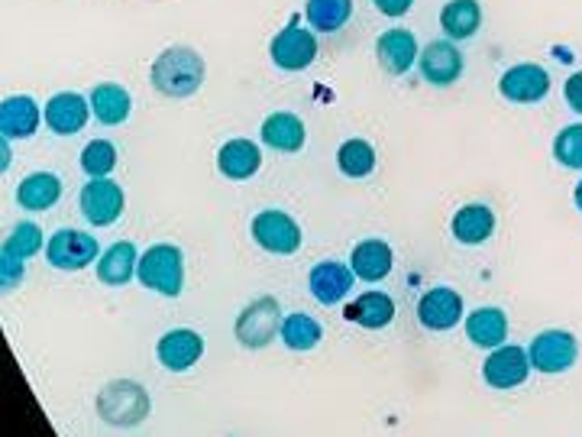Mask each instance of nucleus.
<instances>
[{
  "label": "nucleus",
  "instance_id": "7ed1b4c3",
  "mask_svg": "<svg viewBox=\"0 0 582 437\" xmlns=\"http://www.w3.org/2000/svg\"><path fill=\"white\" fill-rule=\"evenodd\" d=\"M276 334H282V308L272 295L250 302L243 308V314L237 318V341L243 347H266Z\"/></svg>",
  "mask_w": 582,
  "mask_h": 437
},
{
  "label": "nucleus",
  "instance_id": "0eeeda50",
  "mask_svg": "<svg viewBox=\"0 0 582 437\" xmlns=\"http://www.w3.org/2000/svg\"><path fill=\"white\" fill-rule=\"evenodd\" d=\"M531 363L541 373H567L580 360V344L570 331H543L531 341Z\"/></svg>",
  "mask_w": 582,
  "mask_h": 437
},
{
  "label": "nucleus",
  "instance_id": "1a4fd4ad",
  "mask_svg": "<svg viewBox=\"0 0 582 437\" xmlns=\"http://www.w3.org/2000/svg\"><path fill=\"white\" fill-rule=\"evenodd\" d=\"M531 353L521 347H496L486 363H482V376L492 389H515L528 379L531 373Z\"/></svg>",
  "mask_w": 582,
  "mask_h": 437
},
{
  "label": "nucleus",
  "instance_id": "9b49d317",
  "mask_svg": "<svg viewBox=\"0 0 582 437\" xmlns=\"http://www.w3.org/2000/svg\"><path fill=\"white\" fill-rule=\"evenodd\" d=\"M417 318L427 331H454L463 318V295L457 289H430L417 302Z\"/></svg>",
  "mask_w": 582,
  "mask_h": 437
},
{
  "label": "nucleus",
  "instance_id": "4468645a",
  "mask_svg": "<svg viewBox=\"0 0 582 437\" xmlns=\"http://www.w3.org/2000/svg\"><path fill=\"white\" fill-rule=\"evenodd\" d=\"M420 75L424 82L437 87H447L459 82L463 75V55L450 40H437L420 52Z\"/></svg>",
  "mask_w": 582,
  "mask_h": 437
},
{
  "label": "nucleus",
  "instance_id": "bb28decb",
  "mask_svg": "<svg viewBox=\"0 0 582 437\" xmlns=\"http://www.w3.org/2000/svg\"><path fill=\"white\" fill-rule=\"evenodd\" d=\"M346 318L356 321V324L366 327V331H382V327H388L392 318H395V302H392L385 292H370V295L356 299L353 305L346 308Z\"/></svg>",
  "mask_w": 582,
  "mask_h": 437
},
{
  "label": "nucleus",
  "instance_id": "6ab92c4d",
  "mask_svg": "<svg viewBox=\"0 0 582 437\" xmlns=\"http://www.w3.org/2000/svg\"><path fill=\"white\" fill-rule=\"evenodd\" d=\"M496 233V215L486 205H466L454 215V237L463 247H479Z\"/></svg>",
  "mask_w": 582,
  "mask_h": 437
},
{
  "label": "nucleus",
  "instance_id": "393cba45",
  "mask_svg": "<svg viewBox=\"0 0 582 437\" xmlns=\"http://www.w3.org/2000/svg\"><path fill=\"white\" fill-rule=\"evenodd\" d=\"M59 198H62V181H59V175L52 173L30 175L17 188V201L27 211H49Z\"/></svg>",
  "mask_w": 582,
  "mask_h": 437
},
{
  "label": "nucleus",
  "instance_id": "7c9ffc66",
  "mask_svg": "<svg viewBox=\"0 0 582 437\" xmlns=\"http://www.w3.org/2000/svg\"><path fill=\"white\" fill-rule=\"evenodd\" d=\"M117 166V149L111 139H91L82 153V169L91 178H107Z\"/></svg>",
  "mask_w": 582,
  "mask_h": 437
},
{
  "label": "nucleus",
  "instance_id": "2f4dec72",
  "mask_svg": "<svg viewBox=\"0 0 582 437\" xmlns=\"http://www.w3.org/2000/svg\"><path fill=\"white\" fill-rule=\"evenodd\" d=\"M42 250V230L37 223H17L13 230H10V237L3 240V253H13V257H20V260L27 262L30 257H37Z\"/></svg>",
  "mask_w": 582,
  "mask_h": 437
},
{
  "label": "nucleus",
  "instance_id": "423d86ee",
  "mask_svg": "<svg viewBox=\"0 0 582 437\" xmlns=\"http://www.w3.org/2000/svg\"><path fill=\"white\" fill-rule=\"evenodd\" d=\"M97 240L84 230H59L52 233V240L45 243V260L55 269H65V272H79L84 266L97 260Z\"/></svg>",
  "mask_w": 582,
  "mask_h": 437
},
{
  "label": "nucleus",
  "instance_id": "dca6fc26",
  "mask_svg": "<svg viewBox=\"0 0 582 437\" xmlns=\"http://www.w3.org/2000/svg\"><path fill=\"white\" fill-rule=\"evenodd\" d=\"M375 55H378V65L388 72V75H405L417 59V40L415 33L395 27V30H385L378 40H375Z\"/></svg>",
  "mask_w": 582,
  "mask_h": 437
},
{
  "label": "nucleus",
  "instance_id": "f704fd0d",
  "mask_svg": "<svg viewBox=\"0 0 582 437\" xmlns=\"http://www.w3.org/2000/svg\"><path fill=\"white\" fill-rule=\"evenodd\" d=\"M373 3L375 10L385 13V17H405L415 7V0H373Z\"/></svg>",
  "mask_w": 582,
  "mask_h": 437
},
{
  "label": "nucleus",
  "instance_id": "ddd939ff",
  "mask_svg": "<svg viewBox=\"0 0 582 437\" xmlns=\"http://www.w3.org/2000/svg\"><path fill=\"white\" fill-rule=\"evenodd\" d=\"M87 111L91 104L84 101L82 94L75 91H59L49 97L45 104V127L59 136H72V133H82L87 124Z\"/></svg>",
  "mask_w": 582,
  "mask_h": 437
},
{
  "label": "nucleus",
  "instance_id": "a878e982",
  "mask_svg": "<svg viewBox=\"0 0 582 437\" xmlns=\"http://www.w3.org/2000/svg\"><path fill=\"white\" fill-rule=\"evenodd\" d=\"M139 262H136V247L129 240L114 243L111 250H104V257L97 262V279L104 285H126L136 275Z\"/></svg>",
  "mask_w": 582,
  "mask_h": 437
},
{
  "label": "nucleus",
  "instance_id": "f03ea898",
  "mask_svg": "<svg viewBox=\"0 0 582 437\" xmlns=\"http://www.w3.org/2000/svg\"><path fill=\"white\" fill-rule=\"evenodd\" d=\"M139 282L166 299L181 295V285H185V260H181V250L172 247V243H156L153 250L143 253L139 269H136Z\"/></svg>",
  "mask_w": 582,
  "mask_h": 437
},
{
  "label": "nucleus",
  "instance_id": "473e14b6",
  "mask_svg": "<svg viewBox=\"0 0 582 437\" xmlns=\"http://www.w3.org/2000/svg\"><path fill=\"white\" fill-rule=\"evenodd\" d=\"M553 156L567 169H582V124L563 127L553 139Z\"/></svg>",
  "mask_w": 582,
  "mask_h": 437
},
{
  "label": "nucleus",
  "instance_id": "5701e85b",
  "mask_svg": "<svg viewBox=\"0 0 582 437\" xmlns=\"http://www.w3.org/2000/svg\"><path fill=\"white\" fill-rule=\"evenodd\" d=\"M392 247L385 243V240H363V243H356L353 247V272H356V279H366V282H378V279H385L388 275V269H392Z\"/></svg>",
  "mask_w": 582,
  "mask_h": 437
},
{
  "label": "nucleus",
  "instance_id": "f8f14e48",
  "mask_svg": "<svg viewBox=\"0 0 582 437\" xmlns=\"http://www.w3.org/2000/svg\"><path fill=\"white\" fill-rule=\"evenodd\" d=\"M353 282H356V272H353V266H343V262H318L314 269H311V275H308V289H311V295L321 302V305H336L340 299H346L350 295V289H353Z\"/></svg>",
  "mask_w": 582,
  "mask_h": 437
},
{
  "label": "nucleus",
  "instance_id": "6e6552de",
  "mask_svg": "<svg viewBox=\"0 0 582 437\" xmlns=\"http://www.w3.org/2000/svg\"><path fill=\"white\" fill-rule=\"evenodd\" d=\"M124 188L114 178H91L82 188V215L94 227H111L124 215Z\"/></svg>",
  "mask_w": 582,
  "mask_h": 437
},
{
  "label": "nucleus",
  "instance_id": "4be33fe9",
  "mask_svg": "<svg viewBox=\"0 0 582 437\" xmlns=\"http://www.w3.org/2000/svg\"><path fill=\"white\" fill-rule=\"evenodd\" d=\"M440 27L447 33V40H469L479 33L482 27V7L479 0H450L440 10Z\"/></svg>",
  "mask_w": 582,
  "mask_h": 437
},
{
  "label": "nucleus",
  "instance_id": "c85d7f7f",
  "mask_svg": "<svg viewBox=\"0 0 582 437\" xmlns=\"http://www.w3.org/2000/svg\"><path fill=\"white\" fill-rule=\"evenodd\" d=\"M321 324L311 318V314H301V311H294V314H285L282 318V341H285V347L298 350V353H304V350H314L321 344Z\"/></svg>",
  "mask_w": 582,
  "mask_h": 437
},
{
  "label": "nucleus",
  "instance_id": "b1692460",
  "mask_svg": "<svg viewBox=\"0 0 582 437\" xmlns=\"http://www.w3.org/2000/svg\"><path fill=\"white\" fill-rule=\"evenodd\" d=\"M262 143L279 153H298L304 146V124L289 111H276L262 124Z\"/></svg>",
  "mask_w": 582,
  "mask_h": 437
},
{
  "label": "nucleus",
  "instance_id": "412c9836",
  "mask_svg": "<svg viewBox=\"0 0 582 437\" xmlns=\"http://www.w3.org/2000/svg\"><path fill=\"white\" fill-rule=\"evenodd\" d=\"M129 107H133V97L124 85H114V82H104L91 91V111L101 124L107 127H117L129 117Z\"/></svg>",
  "mask_w": 582,
  "mask_h": 437
},
{
  "label": "nucleus",
  "instance_id": "cd10ccee",
  "mask_svg": "<svg viewBox=\"0 0 582 437\" xmlns=\"http://www.w3.org/2000/svg\"><path fill=\"white\" fill-rule=\"evenodd\" d=\"M308 20L318 33H336L353 17V0H308Z\"/></svg>",
  "mask_w": 582,
  "mask_h": 437
},
{
  "label": "nucleus",
  "instance_id": "2eb2a0df",
  "mask_svg": "<svg viewBox=\"0 0 582 437\" xmlns=\"http://www.w3.org/2000/svg\"><path fill=\"white\" fill-rule=\"evenodd\" d=\"M201 353H205L201 334H195V331H188V327L168 331L166 337L156 344L159 363H163L166 370H172V373H185V370H191V366L201 360Z\"/></svg>",
  "mask_w": 582,
  "mask_h": 437
},
{
  "label": "nucleus",
  "instance_id": "c756f323",
  "mask_svg": "<svg viewBox=\"0 0 582 437\" xmlns=\"http://www.w3.org/2000/svg\"><path fill=\"white\" fill-rule=\"evenodd\" d=\"M336 163H340V173L346 178H366L375 169V149L370 139H346L336 153Z\"/></svg>",
  "mask_w": 582,
  "mask_h": 437
},
{
  "label": "nucleus",
  "instance_id": "aec40b11",
  "mask_svg": "<svg viewBox=\"0 0 582 437\" xmlns=\"http://www.w3.org/2000/svg\"><path fill=\"white\" fill-rule=\"evenodd\" d=\"M466 334L476 347L496 350L508 337V318L501 308H479L466 318Z\"/></svg>",
  "mask_w": 582,
  "mask_h": 437
},
{
  "label": "nucleus",
  "instance_id": "72a5a7b5",
  "mask_svg": "<svg viewBox=\"0 0 582 437\" xmlns=\"http://www.w3.org/2000/svg\"><path fill=\"white\" fill-rule=\"evenodd\" d=\"M563 97H567V104H570L576 114H582V72H576V75H570V79H567V85H563Z\"/></svg>",
  "mask_w": 582,
  "mask_h": 437
},
{
  "label": "nucleus",
  "instance_id": "20e7f679",
  "mask_svg": "<svg viewBox=\"0 0 582 437\" xmlns=\"http://www.w3.org/2000/svg\"><path fill=\"white\" fill-rule=\"evenodd\" d=\"M269 55L282 72H304L318 59V40L301 27V17H291L289 27L269 43Z\"/></svg>",
  "mask_w": 582,
  "mask_h": 437
},
{
  "label": "nucleus",
  "instance_id": "39448f33",
  "mask_svg": "<svg viewBox=\"0 0 582 437\" xmlns=\"http://www.w3.org/2000/svg\"><path fill=\"white\" fill-rule=\"evenodd\" d=\"M252 240L276 257H291L301 247V227L285 211H262L252 218Z\"/></svg>",
  "mask_w": 582,
  "mask_h": 437
},
{
  "label": "nucleus",
  "instance_id": "c9c22d12",
  "mask_svg": "<svg viewBox=\"0 0 582 437\" xmlns=\"http://www.w3.org/2000/svg\"><path fill=\"white\" fill-rule=\"evenodd\" d=\"M576 208H580V211H582V181H580V185H576Z\"/></svg>",
  "mask_w": 582,
  "mask_h": 437
},
{
  "label": "nucleus",
  "instance_id": "a211bd4d",
  "mask_svg": "<svg viewBox=\"0 0 582 437\" xmlns=\"http://www.w3.org/2000/svg\"><path fill=\"white\" fill-rule=\"evenodd\" d=\"M217 166H220V173L227 175V178H233V181H247V178H252V175L259 173V166H262V153H259V146H256L252 139H230V143L220 146V153H217Z\"/></svg>",
  "mask_w": 582,
  "mask_h": 437
},
{
  "label": "nucleus",
  "instance_id": "f257e3e1",
  "mask_svg": "<svg viewBox=\"0 0 582 437\" xmlns=\"http://www.w3.org/2000/svg\"><path fill=\"white\" fill-rule=\"evenodd\" d=\"M205 59L188 45H172L153 62V87L166 97H191L205 85Z\"/></svg>",
  "mask_w": 582,
  "mask_h": 437
},
{
  "label": "nucleus",
  "instance_id": "9d476101",
  "mask_svg": "<svg viewBox=\"0 0 582 437\" xmlns=\"http://www.w3.org/2000/svg\"><path fill=\"white\" fill-rule=\"evenodd\" d=\"M499 91L511 104H538L550 91V75H547V69L534 65V62H521L501 75Z\"/></svg>",
  "mask_w": 582,
  "mask_h": 437
},
{
  "label": "nucleus",
  "instance_id": "f3484780",
  "mask_svg": "<svg viewBox=\"0 0 582 437\" xmlns=\"http://www.w3.org/2000/svg\"><path fill=\"white\" fill-rule=\"evenodd\" d=\"M40 104L30 94H13L0 104V133L3 139H27L40 131Z\"/></svg>",
  "mask_w": 582,
  "mask_h": 437
}]
</instances>
